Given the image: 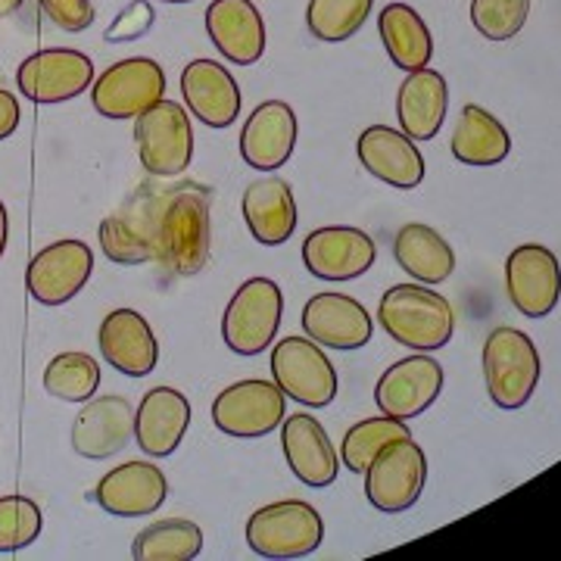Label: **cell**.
Segmentation results:
<instances>
[{"label": "cell", "instance_id": "obj_1", "mask_svg": "<svg viewBox=\"0 0 561 561\" xmlns=\"http://www.w3.org/2000/svg\"><path fill=\"white\" fill-rule=\"evenodd\" d=\"M169 275L191 278L209 262V187L181 181L160 191L157 260Z\"/></svg>", "mask_w": 561, "mask_h": 561}, {"label": "cell", "instance_id": "obj_2", "mask_svg": "<svg viewBox=\"0 0 561 561\" xmlns=\"http://www.w3.org/2000/svg\"><path fill=\"white\" fill-rule=\"evenodd\" d=\"M381 328L402 346L434 353L453 341L456 312L446 297L434 294L431 284H397L381 297L378 306Z\"/></svg>", "mask_w": 561, "mask_h": 561}, {"label": "cell", "instance_id": "obj_3", "mask_svg": "<svg viewBox=\"0 0 561 561\" xmlns=\"http://www.w3.org/2000/svg\"><path fill=\"white\" fill-rule=\"evenodd\" d=\"M540 353L524 331L508 324L490 331L483 343V381L493 405L505 412L527 405L540 383Z\"/></svg>", "mask_w": 561, "mask_h": 561}, {"label": "cell", "instance_id": "obj_4", "mask_svg": "<svg viewBox=\"0 0 561 561\" xmlns=\"http://www.w3.org/2000/svg\"><path fill=\"white\" fill-rule=\"evenodd\" d=\"M324 540L321 515L302 500L262 505L247 522V546L262 559H302Z\"/></svg>", "mask_w": 561, "mask_h": 561}, {"label": "cell", "instance_id": "obj_5", "mask_svg": "<svg viewBox=\"0 0 561 561\" xmlns=\"http://www.w3.org/2000/svg\"><path fill=\"white\" fill-rule=\"evenodd\" d=\"M284 294L272 278H250L234 290L221 316V337L238 356H260L278 337Z\"/></svg>", "mask_w": 561, "mask_h": 561}, {"label": "cell", "instance_id": "obj_6", "mask_svg": "<svg viewBox=\"0 0 561 561\" xmlns=\"http://www.w3.org/2000/svg\"><path fill=\"white\" fill-rule=\"evenodd\" d=\"M135 140L144 169L157 179H175L194 160V128L175 101H157L135 119Z\"/></svg>", "mask_w": 561, "mask_h": 561}, {"label": "cell", "instance_id": "obj_7", "mask_svg": "<svg viewBox=\"0 0 561 561\" xmlns=\"http://www.w3.org/2000/svg\"><path fill=\"white\" fill-rule=\"evenodd\" d=\"M424 481H427L424 449L412 437H402L383 446L365 468V496L378 512L400 515L421 500Z\"/></svg>", "mask_w": 561, "mask_h": 561}, {"label": "cell", "instance_id": "obj_8", "mask_svg": "<svg viewBox=\"0 0 561 561\" xmlns=\"http://www.w3.org/2000/svg\"><path fill=\"white\" fill-rule=\"evenodd\" d=\"M165 72L150 57H128L103 69L101 79L91 84V103L103 119L125 122L138 119L144 110L162 101Z\"/></svg>", "mask_w": 561, "mask_h": 561}, {"label": "cell", "instance_id": "obj_9", "mask_svg": "<svg viewBox=\"0 0 561 561\" xmlns=\"http://www.w3.org/2000/svg\"><path fill=\"white\" fill-rule=\"evenodd\" d=\"M272 378L284 397L324 409L337 397V371L312 337H284L272 350Z\"/></svg>", "mask_w": 561, "mask_h": 561}, {"label": "cell", "instance_id": "obj_10", "mask_svg": "<svg viewBox=\"0 0 561 561\" xmlns=\"http://www.w3.org/2000/svg\"><path fill=\"white\" fill-rule=\"evenodd\" d=\"M287 397L275 381H238L225 387L213 402V424L238 440L268 437L287 419Z\"/></svg>", "mask_w": 561, "mask_h": 561}, {"label": "cell", "instance_id": "obj_11", "mask_svg": "<svg viewBox=\"0 0 561 561\" xmlns=\"http://www.w3.org/2000/svg\"><path fill=\"white\" fill-rule=\"evenodd\" d=\"M157 209L160 191L138 187L119 209L103 219L101 250L116 265H144L157 260Z\"/></svg>", "mask_w": 561, "mask_h": 561}, {"label": "cell", "instance_id": "obj_12", "mask_svg": "<svg viewBox=\"0 0 561 561\" xmlns=\"http://www.w3.org/2000/svg\"><path fill=\"white\" fill-rule=\"evenodd\" d=\"M505 290L524 319H546L561 297L559 256L542 243H522L505 260Z\"/></svg>", "mask_w": 561, "mask_h": 561}, {"label": "cell", "instance_id": "obj_13", "mask_svg": "<svg viewBox=\"0 0 561 561\" xmlns=\"http://www.w3.org/2000/svg\"><path fill=\"white\" fill-rule=\"evenodd\" d=\"M16 84L32 103H66L94 84V62L72 47H47L22 60Z\"/></svg>", "mask_w": 561, "mask_h": 561}, {"label": "cell", "instance_id": "obj_14", "mask_svg": "<svg viewBox=\"0 0 561 561\" xmlns=\"http://www.w3.org/2000/svg\"><path fill=\"white\" fill-rule=\"evenodd\" d=\"M375 260L378 243L350 225H324L302 241V265L321 280L362 278Z\"/></svg>", "mask_w": 561, "mask_h": 561}, {"label": "cell", "instance_id": "obj_15", "mask_svg": "<svg viewBox=\"0 0 561 561\" xmlns=\"http://www.w3.org/2000/svg\"><path fill=\"white\" fill-rule=\"evenodd\" d=\"M443 390V368L440 362L431 359L427 353L400 359L390 365L375 387V402L381 415L390 419H419L424 409H431Z\"/></svg>", "mask_w": 561, "mask_h": 561}, {"label": "cell", "instance_id": "obj_16", "mask_svg": "<svg viewBox=\"0 0 561 561\" xmlns=\"http://www.w3.org/2000/svg\"><path fill=\"white\" fill-rule=\"evenodd\" d=\"M91 268H94V250L88 243H50L28 262V275H25L28 294L44 306H62L81 294V287L91 278Z\"/></svg>", "mask_w": 561, "mask_h": 561}, {"label": "cell", "instance_id": "obj_17", "mask_svg": "<svg viewBox=\"0 0 561 561\" xmlns=\"http://www.w3.org/2000/svg\"><path fill=\"white\" fill-rule=\"evenodd\" d=\"M300 122L284 101L260 103L241 128V157L250 169L275 172L294 157Z\"/></svg>", "mask_w": 561, "mask_h": 561}, {"label": "cell", "instance_id": "obj_18", "mask_svg": "<svg viewBox=\"0 0 561 561\" xmlns=\"http://www.w3.org/2000/svg\"><path fill=\"white\" fill-rule=\"evenodd\" d=\"M356 153H359L362 169L368 175H375L390 187H400V191H412L424 181V157H421L419 144L409 138L400 128H390V125H371L359 135L356 144Z\"/></svg>", "mask_w": 561, "mask_h": 561}, {"label": "cell", "instance_id": "obj_19", "mask_svg": "<svg viewBox=\"0 0 561 561\" xmlns=\"http://www.w3.org/2000/svg\"><path fill=\"white\" fill-rule=\"evenodd\" d=\"M302 331L328 350H362L371 341L375 321L350 294H316L302 306Z\"/></svg>", "mask_w": 561, "mask_h": 561}, {"label": "cell", "instance_id": "obj_20", "mask_svg": "<svg viewBox=\"0 0 561 561\" xmlns=\"http://www.w3.org/2000/svg\"><path fill=\"white\" fill-rule=\"evenodd\" d=\"M169 496V481L153 461H125L98 483V502L113 518H147Z\"/></svg>", "mask_w": 561, "mask_h": 561}, {"label": "cell", "instance_id": "obj_21", "mask_svg": "<svg viewBox=\"0 0 561 561\" xmlns=\"http://www.w3.org/2000/svg\"><path fill=\"white\" fill-rule=\"evenodd\" d=\"M98 343H101V356L106 359V365L128 378L150 375L160 359L157 334H153L150 321L135 309H113L101 321Z\"/></svg>", "mask_w": 561, "mask_h": 561}, {"label": "cell", "instance_id": "obj_22", "mask_svg": "<svg viewBox=\"0 0 561 561\" xmlns=\"http://www.w3.org/2000/svg\"><path fill=\"white\" fill-rule=\"evenodd\" d=\"M135 437V412L131 402L110 393V397H91L72 424V449L81 459H110L122 453Z\"/></svg>", "mask_w": 561, "mask_h": 561}, {"label": "cell", "instance_id": "obj_23", "mask_svg": "<svg viewBox=\"0 0 561 561\" xmlns=\"http://www.w3.org/2000/svg\"><path fill=\"white\" fill-rule=\"evenodd\" d=\"M206 35L234 66H253L265 54V22L253 0H213L206 7Z\"/></svg>", "mask_w": 561, "mask_h": 561}, {"label": "cell", "instance_id": "obj_24", "mask_svg": "<svg viewBox=\"0 0 561 561\" xmlns=\"http://www.w3.org/2000/svg\"><path fill=\"white\" fill-rule=\"evenodd\" d=\"M280 446H284L287 468L306 486L321 490V486L337 481L341 456L331 446V437L321 427L319 419H312V415H290V419L280 421Z\"/></svg>", "mask_w": 561, "mask_h": 561}, {"label": "cell", "instance_id": "obj_25", "mask_svg": "<svg viewBox=\"0 0 561 561\" xmlns=\"http://www.w3.org/2000/svg\"><path fill=\"white\" fill-rule=\"evenodd\" d=\"M181 94L187 110L209 128H228L241 116V88L216 60H194L181 72Z\"/></svg>", "mask_w": 561, "mask_h": 561}, {"label": "cell", "instance_id": "obj_26", "mask_svg": "<svg viewBox=\"0 0 561 561\" xmlns=\"http://www.w3.org/2000/svg\"><path fill=\"white\" fill-rule=\"evenodd\" d=\"M191 402L175 387H153L135 412V440L150 459L172 456L187 434Z\"/></svg>", "mask_w": 561, "mask_h": 561}, {"label": "cell", "instance_id": "obj_27", "mask_svg": "<svg viewBox=\"0 0 561 561\" xmlns=\"http://www.w3.org/2000/svg\"><path fill=\"white\" fill-rule=\"evenodd\" d=\"M243 221L262 247H280L297 231V201L290 184L278 175H265L243 191Z\"/></svg>", "mask_w": 561, "mask_h": 561}, {"label": "cell", "instance_id": "obj_28", "mask_svg": "<svg viewBox=\"0 0 561 561\" xmlns=\"http://www.w3.org/2000/svg\"><path fill=\"white\" fill-rule=\"evenodd\" d=\"M446 110H449V88L440 72L424 66L405 76L397 94V116L409 138L415 144L437 138L446 122Z\"/></svg>", "mask_w": 561, "mask_h": 561}, {"label": "cell", "instance_id": "obj_29", "mask_svg": "<svg viewBox=\"0 0 561 561\" xmlns=\"http://www.w3.org/2000/svg\"><path fill=\"white\" fill-rule=\"evenodd\" d=\"M393 256L400 262L402 272H409L419 284H443L456 272V253L446 243L440 231L431 225L409 221L402 225L397 241H393Z\"/></svg>", "mask_w": 561, "mask_h": 561}, {"label": "cell", "instance_id": "obj_30", "mask_svg": "<svg viewBox=\"0 0 561 561\" xmlns=\"http://www.w3.org/2000/svg\"><path fill=\"white\" fill-rule=\"evenodd\" d=\"M449 147L453 157L465 165L486 169V165H500L512 153V138L493 113H486L478 103H468L456 122Z\"/></svg>", "mask_w": 561, "mask_h": 561}, {"label": "cell", "instance_id": "obj_31", "mask_svg": "<svg viewBox=\"0 0 561 561\" xmlns=\"http://www.w3.org/2000/svg\"><path fill=\"white\" fill-rule=\"evenodd\" d=\"M378 32H381L383 47L390 60L405 72L424 69L434 57V38L431 28L424 25L419 13L409 3H387L378 16Z\"/></svg>", "mask_w": 561, "mask_h": 561}, {"label": "cell", "instance_id": "obj_32", "mask_svg": "<svg viewBox=\"0 0 561 561\" xmlns=\"http://www.w3.org/2000/svg\"><path fill=\"white\" fill-rule=\"evenodd\" d=\"M201 552L203 530L184 518L150 524L131 542V556L138 561H194Z\"/></svg>", "mask_w": 561, "mask_h": 561}, {"label": "cell", "instance_id": "obj_33", "mask_svg": "<svg viewBox=\"0 0 561 561\" xmlns=\"http://www.w3.org/2000/svg\"><path fill=\"white\" fill-rule=\"evenodd\" d=\"M44 390L62 402H88L101 390V362L88 353H60L44 368Z\"/></svg>", "mask_w": 561, "mask_h": 561}, {"label": "cell", "instance_id": "obj_34", "mask_svg": "<svg viewBox=\"0 0 561 561\" xmlns=\"http://www.w3.org/2000/svg\"><path fill=\"white\" fill-rule=\"evenodd\" d=\"M402 437H412V431L400 419L381 415V419L359 421V424H353L346 431V437L341 443L343 465L353 474H365V468L371 465V459L381 453L383 446H390L393 440H402Z\"/></svg>", "mask_w": 561, "mask_h": 561}, {"label": "cell", "instance_id": "obj_35", "mask_svg": "<svg viewBox=\"0 0 561 561\" xmlns=\"http://www.w3.org/2000/svg\"><path fill=\"white\" fill-rule=\"evenodd\" d=\"M375 0H309L306 25L324 44H341L359 32L371 16Z\"/></svg>", "mask_w": 561, "mask_h": 561}, {"label": "cell", "instance_id": "obj_36", "mask_svg": "<svg viewBox=\"0 0 561 561\" xmlns=\"http://www.w3.org/2000/svg\"><path fill=\"white\" fill-rule=\"evenodd\" d=\"M41 527L44 518L38 502L20 493L0 496V552H20L32 546L41 537Z\"/></svg>", "mask_w": 561, "mask_h": 561}, {"label": "cell", "instance_id": "obj_37", "mask_svg": "<svg viewBox=\"0 0 561 561\" xmlns=\"http://www.w3.org/2000/svg\"><path fill=\"white\" fill-rule=\"evenodd\" d=\"M530 16V0H471V22L486 41L515 38Z\"/></svg>", "mask_w": 561, "mask_h": 561}, {"label": "cell", "instance_id": "obj_38", "mask_svg": "<svg viewBox=\"0 0 561 561\" xmlns=\"http://www.w3.org/2000/svg\"><path fill=\"white\" fill-rule=\"evenodd\" d=\"M41 10L62 32H84L94 25L91 0H41Z\"/></svg>", "mask_w": 561, "mask_h": 561}, {"label": "cell", "instance_id": "obj_39", "mask_svg": "<svg viewBox=\"0 0 561 561\" xmlns=\"http://www.w3.org/2000/svg\"><path fill=\"white\" fill-rule=\"evenodd\" d=\"M153 20H157V13H153L150 0H135V3H128L119 16L113 20V25L106 28V41L116 44V41L140 38V35H147V32L153 28Z\"/></svg>", "mask_w": 561, "mask_h": 561}, {"label": "cell", "instance_id": "obj_40", "mask_svg": "<svg viewBox=\"0 0 561 561\" xmlns=\"http://www.w3.org/2000/svg\"><path fill=\"white\" fill-rule=\"evenodd\" d=\"M20 101L10 94V91H3L0 88V140H7L16 128H20Z\"/></svg>", "mask_w": 561, "mask_h": 561}, {"label": "cell", "instance_id": "obj_41", "mask_svg": "<svg viewBox=\"0 0 561 561\" xmlns=\"http://www.w3.org/2000/svg\"><path fill=\"white\" fill-rule=\"evenodd\" d=\"M7 206L0 203V256H3V250H7Z\"/></svg>", "mask_w": 561, "mask_h": 561}, {"label": "cell", "instance_id": "obj_42", "mask_svg": "<svg viewBox=\"0 0 561 561\" xmlns=\"http://www.w3.org/2000/svg\"><path fill=\"white\" fill-rule=\"evenodd\" d=\"M22 3H25V0H0V20H3V16H13Z\"/></svg>", "mask_w": 561, "mask_h": 561}, {"label": "cell", "instance_id": "obj_43", "mask_svg": "<svg viewBox=\"0 0 561 561\" xmlns=\"http://www.w3.org/2000/svg\"><path fill=\"white\" fill-rule=\"evenodd\" d=\"M162 3H191V0H162Z\"/></svg>", "mask_w": 561, "mask_h": 561}]
</instances>
